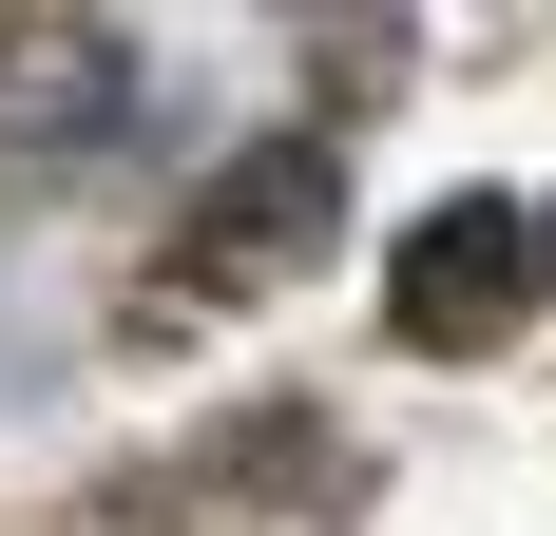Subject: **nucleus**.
Listing matches in <instances>:
<instances>
[{"label":"nucleus","instance_id":"obj_1","mask_svg":"<svg viewBox=\"0 0 556 536\" xmlns=\"http://www.w3.org/2000/svg\"><path fill=\"white\" fill-rule=\"evenodd\" d=\"M115 97H135V39H97V20H20L0 39V154H97Z\"/></svg>","mask_w":556,"mask_h":536},{"label":"nucleus","instance_id":"obj_2","mask_svg":"<svg viewBox=\"0 0 556 536\" xmlns=\"http://www.w3.org/2000/svg\"><path fill=\"white\" fill-rule=\"evenodd\" d=\"M518 250H538L518 212H442V230H422V268H403V326H422V345H460V326H500L518 288H538Z\"/></svg>","mask_w":556,"mask_h":536},{"label":"nucleus","instance_id":"obj_3","mask_svg":"<svg viewBox=\"0 0 556 536\" xmlns=\"http://www.w3.org/2000/svg\"><path fill=\"white\" fill-rule=\"evenodd\" d=\"M307 212H327V154H250L212 212H192V250H212V268H288V230H307Z\"/></svg>","mask_w":556,"mask_h":536}]
</instances>
